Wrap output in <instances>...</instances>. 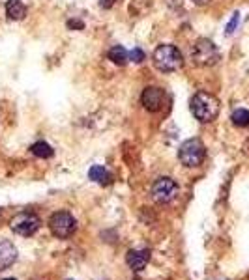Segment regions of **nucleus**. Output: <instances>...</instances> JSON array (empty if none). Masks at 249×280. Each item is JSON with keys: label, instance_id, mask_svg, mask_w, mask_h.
I'll use <instances>...</instances> for the list:
<instances>
[{"label": "nucleus", "instance_id": "obj_1", "mask_svg": "<svg viewBox=\"0 0 249 280\" xmlns=\"http://www.w3.org/2000/svg\"><path fill=\"white\" fill-rule=\"evenodd\" d=\"M191 110L193 116L199 122L210 124L219 114V101H217L215 96L208 94V92H197L191 99Z\"/></svg>", "mask_w": 249, "mask_h": 280}, {"label": "nucleus", "instance_id": "obj_2", "mask_svg": "<svg viewBox=\"0 0 249 280\" xmlns=\"http://www.w3.org/2000/svg\"><path fill=\"white\" fill-rule=\"evenodd\" d=\"M154 66L163 73H172L178 71L184 64V58L180 54V50L174 45H159L154 50Z\"/></svg>", "mask_w": 249, "mask_h": 280}, {"label": "nucleus", "instance_id": "obj_3", "mask_svg": "<svg viewBox=\"0 0 249 280\" xmlns=\"http://www.w3.org/2000/svg\"><path fill=\"white\" fill-rule=\"evenodd\" d=\"M204 157H206V148L199 138L185 140L178 150V159L184 166H199L200 162L204 161Z\"/></svg>", "mask_w": 249, "mask_h": 280}, {"label": "nucleus", "instance_id": "obj_4", "mask_svg": "<svg viewBox=\"0 0 249 280\" xmlns=\"http://www.w3.org/2000/svg\"><path fill=\"white\" fill-rule=\"evenodd\" d=\"M49 228H51V234H53L55 238L68 239L75 234V230H77V220H75L73 215L68 213V211H57V213L51 215Z\"/></svg>", "mask_w": 249, "mask_h": 280}, {"label": "nucleus", "instance_id": "obj_5", "mask_svg": "<svg viewBox=\"0 0 249 280\" xmlns=\"http://www.w3.org/2000/svg\"><path fill=\"white\" fill-rule=\"evenodd\" d=\"M191 58L197 66L208 68V66L217 64V60H219V50L213 45V42H210L206 38H200V40H197L195 45H193Z\"/></svg>", "mask_w": 249, "mask_h": 280}, {"label": "nucleus", "instance_id": "obj_6", "mask_svg": "<svg viewBox=\"0 0 249 280\" xmlns=\"http://www.w3.org/2000/svg\"><path fill=\"white\" fill-rule=\"evenodd\" d=\"M10 226H12V230H14L15 234H19L23 238H30V236H34L36 232L40 230L42 220H40V217H38L36 213L23 211V213H19V215H15V217L12 218Z\"/></svg>", "mask_w": 249, "mask_h": 280}, {"label": "nucleus", "instance_id": "obj_7", "mask_svg": "<svg viewBox=\"0 0 249 280\" xmlns=\"http://www.w3.org/2000/svg\"><path fill=\"white\" fill-rule=\"evenodd\" d=\"M178 196V185L172 178H159L152 185V198L159 204H169Z\"/></svg>", "mask_w": 249, "mask_h": 280}, {"label": "nucleus", "instance_id": "obj_8", "mask_svg": "<svg viewBox=\"0 0 249 280\" xmlns=\"http://www.w3.org/2000/svg\"><path fill=\"white\" fill-rule=\"evenodd\" d=\"M141 101H142V106L150 112H157L161 110L167 103V94H165L163 88H157V86H148V88H144L141 96Z\"/></svg>", "mask_w": 249, "mask_h": 280}, {"label": "nucleus", "instance_id": "obj_9", "mask_svg": "<svg viewBox=\"0 0 249 280\" xmlns=\"http://www.w3.org/2000/svg\"><path fill=\"white\" fill-rule=\"evenodd\" d=\"M17 262V248L10 239H0V271H6Z\"/></svg>", "mask_w": 249, "mask_h": 280}, {"label": "nucleus", "instance_id": "obj_10", "mask_svg": "<svg viewBox=\"0 0 249 280\" xmlns=\"http://www.w3.org/2000/svg\"><path fill=\"white\" fill-rule=\"evenodd\" d=\"M150 260V252L144 248V250H129L126 254V264L129 266L131 271H142Z\"/></svg>", "mask_w": 249, "mask_h": 280}, {"label": "nucleus", "instance_id": "obj_11", "mask_svg": "<svg viewBox=\"0 0 249 280\" xmlns=\"http://www.w3.org/2000/svg\"><path fill=\"white\" fill-rule=\"evenodd\" d=\"M6 15L12 19V21H21L23 17L27 15V6L23 4L21 0H8Z\"/></svg>", "mask_w": 249, "mask_h": 280}, {"label": "nucleus", "instance_id": "obj_12", "mask_svg": "<svg viewBox=\"0 0 249 280\" xmlns=\"http://www.w3.org/2000/svg\"><path fill=\"white\" fill-rule=\"evenodd\" d=\"M88 178H90L92 182L100 183V185L111 183V174H109L103 166H100V164H96V166H92L90 170H88Z\"/></svg>", "mask_w": 249, "mask_h": 280}, {"label": "nucleus", "instance_id": "obj_13", "mask_svg": "<svg viewBox=\"0 0 249 280\" xmlns=\"http://www.w3.org/2000/svg\"><path fill=\"white\" fill-rule=\"evenodd\" d=\"M30 152L36 155V157H40V159H49V157H53V148L47 144V142H36V144H32V148H30Z\"/></svg>", "mask_w": 249, "mask_h": 280}, {"label": "nucleus", "instance_id": "obj_14", "mask_svg": "<svg viewBox=\"0 0 249 280\" xmlns=\"http://www.w3.org/2000/svg\"><path fill=\"white\" fill-rule=\"evenodd\" d=\"M129 54L126 52V49L124 47H120V45H116V47H113V49L109 50V60L114 64H118V66H124V64L128 62Z\"/></svg>", "mask_w": 249, "mask_h": 280}, {"label": "nucleus", "instance_id": "obj_15", "mask_svg": "<svg viewBox=\"0 0 249 280\" xmlns=\"http://www.w3.org/2000/svg\"><path fill=\"white\" fill-rule=\"evenodd\" d=\"M230 120H232V124L238 127H249V110H245V108H238V110L232 112Z\"/></svg>", "mask_w": 249, "mask_h": 280}, {"label": "nucleus", "instance_id": "obj_16", "mask_svg": "<svg viewBox=\"0 0 249 280\" xmlns=\"http://www.w3.org/2000/svg\"><path fill=\"white\" fill-rule=\"evenodd\" d=\"M238 21H240V14L236 12L234 15H232V19L228 21V24H227V28H225V32H227V36H230L232 32L236 30V26H238Z\"/></svg>", "mask_w": 249, "mask_h": 280}, {"label": "nucleus", "instance_id": "obj_17", "mask_svg": "<svg viewBox=\"0 0 249 280\" xmlns=\"http://www.w3.org/2000/svg\"><path fill=\"white\" fill-rule=\"evenodd\" d=\"M129 58H131L133 62L141 64L142 60H144V52H142L141 49H133V50H131V52H129Z\"/></svg>", "mask_w": 249, "mask_h": 280}, {"label": "nucleus", "instance_id": "obj_18", "mask_svg": "<svg viewBox=\"0 0 249 280\" xmlns=\"http://www.w3.org/2000/svg\"><path fill=\"white\" fill-rule=\"evenodd\" d=\"M114 2H116V0H100V6L103 8V10H109V8L114 6Z\"/></svg>", "mask_w": 249, "mask_h": 280}, {"label": "nucleus", "instance_id": "obj_19", "mask_svg": "<svg viewBox=\"0 0 249 280\" xmlns=\"http://www.w3.org/2000/svg\"><path fill=\"white\" fill-rule=\"evenodd\" d=\"M68 26H70V28H83V22H79V21H70V22H68Z\"/></svg>", "mask_w": 249, "mask_h": 280}, {"label": "nucleus", "instance_id": "obj_20", "mask_svg": "<svg viewBox=\"0 0 249 280\" xmlns=\"http://www.w3.org/2000/svg\"><path fill=\"white\" fill-rule=\"evenodd\" d=\"M208 2H210V0H193V4H197V6H204Z\"/></svg>", "mask_w": 249, "mask_h": 280}, {"label": "nucleus", "instance_id": "obj_21", "mask_svg": "<svg viewBox=\"0 0 249 280\" xmlns=\"http://www.w3.org/2000/svg\"><path fill=\"white\" fill-rule=\"evenodd\" d=\"M4 280H15V278H4Z\"/></svg>", "mask_w": 249, "mask_h": 280}]
</instances>
